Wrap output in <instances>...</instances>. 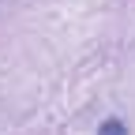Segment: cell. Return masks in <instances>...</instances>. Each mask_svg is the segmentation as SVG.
<instances>
[{
  "label": "cell",
  "instance_id": "obj_1",
  "mask_svg": "<svg viewBox=\"0 0 135 135\" xmlns=\"http://www.w3.org/2000/svg\"><path fill=\"white\" fill-rule=\"evenodd\" d=\"M98 135H128V124H124V120H116V116H109V120H101Z\"/></svg>",
  "mask_w": 135,
  "mask_h": 135
}]
</instances>
